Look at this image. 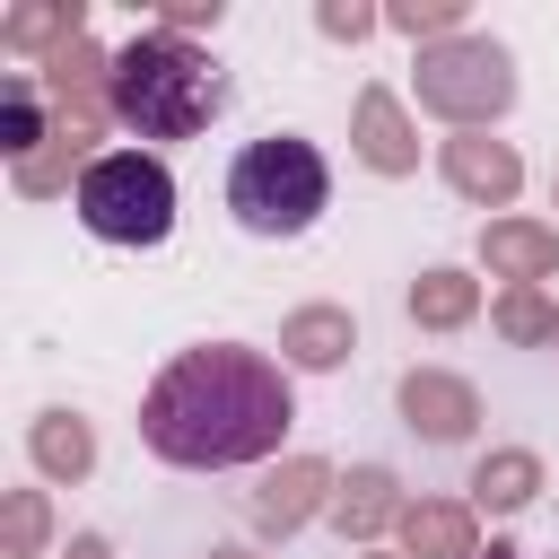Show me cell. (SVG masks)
<instances>
[{
  "mask_svg": "<svg viewBox=\"0 0 559 559\" xmlns=\"http://www.w3.org/2000/svg\"><path fill=\"white\" fill-rule=\"evenodd\" d=\"M297 419V384L253 341H192L140 393V445L175 472H245L271 463Z\"/></svg>",
  "mask_w": 559,
  "mask_h": 559,
  "instance_id": "1",
  "label": "cell"
},
{
  "mask_svg": "<svg viewBox=\"0 0 559 559\" xmlns=\"http://www.w3.org/2000/svg\"><path fill=\"white\" fill-rule=\"evenodd\" d=\"M218 114H227V70H218L210 44L166 35V26L114 44V131H131V140H201Z\"/></svg>",
  "mask_w": 559,
  "mask_h": 559,
  "instance_id": "2",
  "label": "cell"
},
{
  "mask_svg": "<svg viewBox=\"0 0 559 559\" xmlns=\"http://www.w3.org/2000/svg\"><path fill=\"white\" fill-rule=\"evenodd\" d=\"M227 210H236L245 236H271V245L306 236V227L332 210V166H323V148H314L306 131H262V140H245L236 166H227Z\"/></svg>",
  "mask_w": 559,
  "mask_h": 559,
  "instance_id": "3",
  "label": "cell"
},
{
  "mask_svg": "<svg viewBox=\"0 0 559 559\" xmlns=\"http://www.w3.org/2000/svg\"><path fill=\"white\" fill-rule=\"evenodd\" d=\"M70 210H79V227H87L96 245L148 253V245L175 236V166H166L157 148H105V157L79 175Z\"/></svg>",
  "mask_w": 559,
  "mask_h": 559,
  "instance_id": "4",
  "label": "cell"
},
{
  "mask_svg": "<svg viewBox=\"0 0 559 559\" xmlns=\"http://www.w3.org/2000/svg\"><path fill=\"white\" fill-rule=\"evenodd\" d=\"M515 52L498 44V35H445V44H428L419 61H411V96H419V114H437L445 131H489V122H507L515 114Z\"/></svg>",
  "mask_w": 559,
  "mask_h": 559,
  "instance_id": "5",
  "label": "cell"
},
{
  "mask_svg": "<svg viewBox=\"0 0 559 559\" xmlns=\"http://www.w3.org/2000/svg\"><path fill=\"white\" fill-rule=\"evenodd\" d=\"M332 489H341V472H332L323 454H280V463L245 489V515H253L262 542H288V533H306L314 515H332Z\"/></svg>",
  "mask_w": 559,
  "mask_h": 559,
  "instance_id": "6",
  "label": "cell"
},
{
  "mask_svg": "<svg viewBox=\"0 0 559 559\" xmlns=\"http://www.w3.org/2000/svg\"><path fill=\"white\" fill-rule=\"evenodd\" d=\"M437 175H445V192L463 201V210H515V192H524V157H515V140H498V131H445L437 140Z\"/></svg>",
  "mask_w": 559,
  "mask_h": 559,
  "instance_id": "7",
  "label": "cell"
},
{
  "mask_svg": "<svg viewBox=\"0 0 559 559\" xmlns=\"http://www.w3.org/2000/svg\"><path fill=\"white\" fill-rule=\"evenodd\" d=\"M393 411H402V428L419 445H472L480 437V384L454 376V367H402Z\"/></svg>",
  "mask_w": 559,
  "mask_h": 559,
  "instance_id": "8",
  "label": "cell"
},
{
  "mask_svg": "<svg viewBox=\"0 0 559 559\" xmlns=\"http://www.w3.org/2000/svg\"><path fill=\"white\" fill-rule=\"evenodd\" d=\"M349 157L367 175H384V183L419 175V114H411L402 87H384V79L358 87V105H349Z\"/></svg>",
  "mask_w": 559,
  "mask_h": 559,
  "instance_id": "9",
  "label": "cell"
},
{
  "mask_svg": "<svg viewBox=\"0 0 559 559\" xmlns=\"http://www.w3.org/2000/svg\"><path fill=\"white\" fill-rule=\"evenodd\" d=\"M402 507H411V498H402V472H393V463H349L341 489H332V515H323V524H332L341 542L376 550L384 533H402Z\"/></svg>",
  "mask_w": 559,
  "mask_h": 559,
  "instance_id": "10",
  "label": "cell"
},
{
  "mask_svg": "<svg viewBox=\"0 0 559 559\" xmlns=\"http://www.w3.org/2000/svg\"><path fill=\"white\" fill-rule=\"evenodd\" d=\"M349 349H358V314L349 306L306 297V306L280 314V367L288 376H332V367H349Z\"/></svg>",
  "mask_w": 559,
  "mask_h": 559,
  "instance_id": "11",
  "label": "cell"
},
{
  "mask_svg": "<svg viewBox=\"0 0 559 559\" xmlns=\"http://www.w3.org/2000/svg\"><path fill=\"white\" fill-rule=\"evenodd\" d=\"M26 463H35L44 489H79V480L96 472V419L70 411V402L35 411V419H26Z\"/></svg>",
  "mask_w": 559,
  "mask_h": 559,
  "instance_id": "12",
  "label": "cell"
},
{
  "mask_svg": "<svg viewBox=\"0 0 559 559\" xmlns=\"http://www.w3.org/2000/svg\"><path fill=\"white\" fill-rule=\"evenodd\" d=\"M480 262H489V280H507V288H542L550 271H559V218H480Z\"/></svg>",
  "mask_w": 559,
  "mask_h": 559,
  "instance_id": "13",
  "label": "cell"
},
{
  "mask_svg": "<svg viewBox=\"0 0 559 559\" xmlns=\"http://www.w3.org/2000/svg\"><path fill=\"white\" fill-rule=\"evenodd\" d=\"M70 44H87V0H17V9H0V52L9 61L52 70Z\"/></svg>",
  "mask_w": 559,
  "mask_h": 559,
  "instance_id": "14",
  "label": "cell"
},
{
  "mask_svg": "<svg viewBox=\"0 0 559 559\" xmlns=\"http://www.w3.org/2000/svg\"><path fill=\"white\" fill-rule=\"evenodd\" d=\"M393 550L402 559H480V507L472 498H411Z\"/></svg>",
  "mask_w": 559,
  "mask_h": 559,
  "instance_id": "15",
  "label": "cell"
},
{
  "mask_svg": "<svg viewBox=\"0 0 559 559\" xmlns=\"http://www.w3.org/2000/svg\"><path fill=\"white\" fill-rule=\"evenodd\" d=\"M542 489H550V472H542L533 445H489V454L472 463V480H463V498H472L480 515H524Z\"/></svg>",
  "mask_w": 559,
  "mask_h": 559,
  "instance_id": "16",
  "label": "cell"
},
{
  "mask_svg": "<svg viewBox=\"0 0 559 559\" xmlns=\"http://www.w3.org/2000/svg\"><path fill=\"white\" fill-rule=\"evenodd\" d=\"M402 306H411L419 332H463V323L480 314V280H472L463 262H428V271L402 288Z\"/></svg>",
  "mask_w": 559,
  "mask_h": 559,
  "instance_id": "17",
  "label": "cell"
},
{
  "mask_svg": "<svg viewBox=\"0 0 559 559\" xmlns=\"http://www.w3.org/2000/svg\"><path fill=\"white\" fill-rule=\"evenodd\" d=\"M44 140H52V96H44V70H0V148H9V166H26Z\"/></svg>",
  "mask_w": 559,
  "mask_h": 559,
  "instance_id": "18",
  "label": "cell"
},
{
  "mask_svg": "<svg viewBox=\"0 0 559 559\" xmlns=\"http://www.w3.org/2000/svg\"><path fill=\"white\" fill-rule=\"evenodd\" d=\"M489 323H498L507 349H559V297L550 288H498Z\"/></svg>",
  "mask_w": 559,
  "mask_h": 559,
  "instance_id": "19",
  "label": "cell"
},
{
  "mask_svg": "<svg viewBox=\"0 0 559 559\" xmlns=\"http://www.w3.org/2000/svg\"><path fill=\"white\" fill-rule=\"evenodd\" d=\"M44 550H52V498L0 489V559H44Z\"/></svg>",
  "mask_w": 559,
  "mask_h": 559,
  "instance_id": "20",
  "label": "cell"
},
{
  "mask_svg": "<svg viewBox=\"0 0 559 559\" xmlns=\"http://www.w3.org/2000/svg\"><path fill=\"white\" fill-rule=\"evenodd\" d=\"M384 26L428 52V44H445V35H472V9H463V0H384Z\"/></svg>",
  "mask_w": 559,
  "mask_h": 559,
  "instance_id": "21",
  "label": "cell"
},
{
  "mask_svg": "<svg viewBox=\"0 0 559 559\" xmlns=\"http://www.w3.org/2000/svg\"><path fill=\"white\" fill-rule=\"evenodd\" d=\"M314 26H323L332 44H367V35L384 26V9H367V0H323V9H314Z\"/></svg>",
  "mask_w": 559,
  "mask_h": 559,
  "instance_id": "22",
  "label": "cell"
},
{
  "mask_svg": "<svg viewBox=\"0 0 559 559\" xmlns=\"http://www.w3.org/2000/svg\"><path fill=\"white\" fill-rule=\"evenodd\" d=\"M227 17V0H157V26L166 35H210Z\"/></svg>",
  "mask_w": 559,
  "mask_h": 559,
  "instance_id": "23",
  "label": "cell"
},
{
  "mask_svg": "<svg viewBox=\"0 0 559 559\" xmlns=\"http://www.w3.org/2000/svg\"><path fill=\"white\" fill-rule=\"evenodd\" d=\"M61 559H114V542H105V533H70V550H61Z\"/></svg>",
  "mask_w": 559,
  "mask_h": 559,
  "instance_id": "24",
  "label": "cell"
},
{
  "mask_svg": "<svg viewBox=\"0 0 559 559\" xmlns=\"http://www.w3.org/2000/svg\"><path fill=\"white\" fill-rule=\"evenodd\" d=\"M210 559H262L253 542H210Z\"/></svg>",
  "mask_w": 559,
  "mask_h": 559,
  "instance_id": "25",
  "label": "cell"
},
{
  "mask_svg": "<svg viewBox=\"0 0 559 559\" xmlns=\"http://www.w3.org/2000/svg\"><path fill=\"white\" fill-rule=\"evenodd\" d=\"M480 559H524V542H507V533H498V542H480Z\"/></svg>",
  "mask_w": 559,
  "mask_h": 559,
  "instance_id": "26",
  "label": "cell"
},
{
  "mask_svg": "<svg viewBox=\"0 0 559 559\" xmlns=\"http://www.w3.org/2000/svg\"><path fill=\"white\" fill-rule=\"evenodd\" d=\"M358 559H402V550H384V542H376V550H358Z\"/></svg>",
  "mask_w": 559,
  "mask_h": 559,
  "instance_id": "27",
  "label": "cell"
},
{
  "mask_svg": "<svg viewBox=\"0 0 559 559\" xmlns=\"http://www.w3.org/2000/svg\"><path fill=\"white\" fill-rule=\"evenodd\" d=\"M550 210H559V175H550Z\"/></svg>",
  "mask_w": 559,
  "mask_h": 559,
  "instance_id": "28",
  "label": "cell"
}]
</instances>
